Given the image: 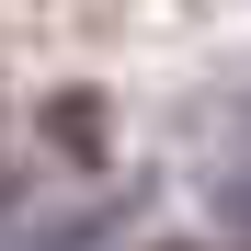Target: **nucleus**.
<instances>
[{"label": "nucleus", "instance_id": "nucleus-1", "mask_svg": "<svg viewBox=\"0 0 251 251\" xmlns=\"http://www.w3.org/2000/svg\"><path fill=\"white\" fill-rule=\"evenodd\" d=\"M217 205H228V228H251V172H240V183H228Z\"/></svg>", "mask_w": 251, "mask_h": 251}]
</instances>
